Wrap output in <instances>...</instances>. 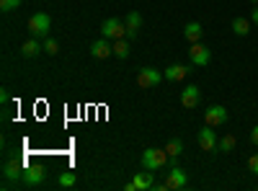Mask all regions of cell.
Here are the masks:
<instances>
[{
  "label": "cell",
  "mask_w": 258,
  "mask_h": 191,
  "mask_svg": "<svg viewBox=\"0 0 258 191\" xmlns=\"http://www.w3.org/2000/svg\"><path fill=\"white\" fill-rule=\"evenodd\" d=\"M165 163H168L165 147H163V150H158V147H147V150L140 155V165L145 168V171H160Z\"/></svg>",
  "instance_id": "cell-1"
},
{
  "label": "cell",
  "mask_w": 258,
  "mask_h": 191,
  "mask_svg": "<svg viewBox=\"0 0 258 191\" xmlns=\"http://www.w3.org/2000/svg\"><path fill=\"white\" fill-rule=\"evenodd\" d=\"M49 29H52V18L47 16V13H34L31 18H29V34L31 36H47L49 34Z\"/></svg>",
  "instance_id": "cell-2"
},
{
  "label": "cell",
  "mask_w": 258,
  "mask_h": 191,
  "mask_svg": "<svg viewBox=\"0 0 258 191\" xmlns=\"http://www.w3.org/2000/svg\"><path fill=\"white\" fill-rule=\"evenodd\" d=\"M163 78H165V75H163L160 70H155V68H142V70L137 73L140 88H158Z\"/></svg>",
  "instance_id": "cell-3"
},
{
  "label": "cell",
  "mask_w": 258,
  "mask_h": 191,
  "mask_svg": "<svg viewBox=\"0 0 258 191\" xmlns=\"http://www.w3.org/2000/svg\"><path fill=\"white\" fill-rule=\"evenodd\" d=\"M101 36H106V39H126V26L119 18H109V21H103V26H101Z\"/></svg>",
  "instance_id": "cell-4"
},
{
  "label": "cell",
  "mask_w": 258,
  "mask_h": 191,
  "mask_svg": "<svg viewBox=\"0 0 258 191\" xmlns=\"http://www.w3.org/2000/svg\"><path fill=\"white\" fill-rule=\"evenodd\" d=\"M188 59H191L194 68H207L209 59H212V52L197 41V44H191V49H188Z\"/></svg>",
  "instance_id": "cell-5"
},
{
  "label": "cell",
  "mask_w": 258,
  "mask_h": 191,
  "mask_svg": "<svg viewBox=\"0 0 258 191\" xmlns=\"http://www.w3.org/2000/svg\"><path fill=\"white\" fill-rule=\"evenodd\" d=\"M217 132H214V126L204 124L202 130H199V145H202V150L204 153H212V150H217Z\"/></svg>",
  "instance_id": "cell-6"
},
{
  "label": "cell",
  "mask_w": 258,
  "mask_h": 191,
  "mask_svg": "<svg viewBox=\"0 0 258 191\" xmlns=\"http://www.w3.org/2000/svg\"><path fill=\"white\" fill-rule=\"evenodd\" d=\"M227 121V109L225 106H207V111H204V124H209V126H220V124H225Z\"/></svg>",
  "instance_id": "cell-7"
},
{
  "label": "cell",
  "mask_w": 258,
  "mask_h": 191,
  "mask_svg": "<svg viewBox=\"0 0 258 191\" xmlns=\"http://www.w3.org/2000/svg\"><path fill=\"white\" fill-rule=\"evenodd\" d=\"M199 101H202V88L199 86H186L181 91V106L183 109H197Z\"/></svg>",
  "instance_id": "cell-8"
},
{
  "label": "cell",
  "mask_w": 258,
  "mask_h": 191,
  "mask_svg": "<svg viewBox=\"0 0 258 191\" xmlns=\"http://www.w3.org/2000/svg\"><path fill=\"white\" fill-rule=\"evenodd\" d=\"M91 54H93L96 59H106V57H111V54H114V44H111V39H106V36L96 39L93 44H91Z\"/></svg>",
  "instance_id": "cell-9"
},
{
  "label": "cell",
  "mask_w": 258,
  "mask_h": 191,
  "mask_svg": "<svg viewBox=\"0 0 258 191\" xmlns=\"http://www.w3.org/2000/svg\"><path fill=\"white\" fill-rule=\"evenodd\" d=\"M44 178H47L44 168H41V165H31V168H26V171H24V178H21V181H24L26 186H36V183H41Z\"/></svg>",
  "instance_id": "cell-10"
},
{
  "label": "cell",
  "mask_w": 258,
  "mask_h": 191,
  "mask_svg": "<svg viewBox=\"0 0 258 191\" xmlns=\"http://www.w3.org/2000/svg\"><path fill=\"white\" fill-rule=\"evenodd\" d=\"M124 26H126V39H137V34H140V26H142V16H140L137 11H132V13L126 16Z\"/></svg>",
  "instance_id": "cell-11"
},
{
  "label": "cell",
  "mask_w": 258,
  "mask_h": 191,
  "mask_svg": "<svg viewBox=\"0 0 258 191\" xmlns=\"http://www.w3.org/2000/svg\"><path fill=\"white\" fill-rule=\"evenodd\" d=\"M3 176H6L8 183L11 181H21V178H24V165H21L18 160H8L6 168H3Z\"/></svg>",
  "instance_id": "cell-12"
},
{
  "label": "cell",
  "mask_w": 258,
  "mask_h": 191,
  "mask_svg": "<svg viewBox=\"0 0 258 191\" xmlns=\"http://www.w3.org/2000/svg\"><path fill=\"white\" fill-rule=\"evenodd\" d=\"M186 171L183 168H170V173H168V178H165V183H168V188H183L186 186Z\"/></svg>",
  "instance_id": "cell-13"
},
{
  "label": "cell",
  "mask_w": 258,
  "mask_h": 191,
  "mask_svg": "<svg viewBox=\"0 0 258 191\" xmlns=\"http://www.w3.org/2000/svg\"><path fill=\"white\" fill-rule=\"evenodd\" d=\"M202 34H204V29H202L199 21H191V24H186V26H183V39H186V41H191V44H197V41L202 39Z\"/></svg>",
  "instance_id": "cell-14"
},
{
  "label": "cell",
  "mask_w": 258,
  "mask_h": 191,
  "mask_svg": "<svg viewBox=\"0 0 258 191\" xmlns=\"http://www.w3.org/2000/svg\"><path fill=\"white\" fill-rule=\"evenodd\" d=\"M163 75H165V80L178 83V80H183V78L188 75V68H183V65H168V68L163 70Z\"/></svg>",
  "instance_id": "cell-15"
},
{
  "label": "cell",
  "mask_w": 258,
  "mask_h": 191,
  "mask_svg": "<svg viewBox=\"0 0 258 191\" xmlns=\"http://www.w3.org/2000/svg\"><path fill=\"white\" fill-rule=\"evenodd\" d=\"M39 52H44V44H39L36 36H31L29 41H24V44H21V54H24V57H36Z\"/></svg>",
  "instance_id": "cell-16"
},
{
  "label": "cell",
  "mask_w": 258,
  "mask_h": 191,
  "mask_svg": "<svg viewBox=\"0 0 258 191\" xmlns=\"http://www.w3.org/2000/svg\"><path fill=\"white\" fill-rule=\"evenodd\" d=\"M250 24H253V21H248V18H243V16L232 18V34H235V36H248Z\"/></svg>",
  "instance_id": "cell-17"
},
{
  "label": "cell",
  "mask_w": 258,
  "mask_h": 191,
  "mask_svg": "<svg viewBox=\"0 0 258 191\" xmlns=\"http://www.w3.org/2000/svg\"><path fill=\"white\" fill-rule=\"evenodd\" d=\"M135 186H137V191H147V188H153L155 186V178H153V173H137L135 176Z\"/></svg>",
  "instance_id": "cell-18"
},
{
  "label": "cell",
  "mask_w": 258,
  "mask_h": 191,
  "mask_svg": "<svg viewBox=\"0 0 258 191\" xmlns=\"http://www.w3.org/2000/svg\"><path fill=\"white\" fill-rule=\"evenodd\" d=\"M129 52H132V47H129V39H114V54L119 59H126Z\"/></svg>",
  "instance_id": "cell-19"
},
{
  "label": "cell",
  "mask_w": 258,
  "mask_h": 191,
  "mask_svg": "<svg viewBox=\"0 0 258 191\" xmlns=\"http://www.w3.org/2000/svg\"><path fill=\"white\" fill-rule=\"evenodd\" d=\"M165 153H168V158H178V155L183 153V142H181L178 137H173V140L165 145Z\"/></svg>",
  "instance_id": "cell-20"
},
{
  "label": "cell",
  "mask_w": 258,
  "mask_h": 191,
  "mask_svg": "<svg viewBox=\"0 0 258 191\" xmlns=\"http://www.w3.org/2000/svg\"><path fill=\"white\" fill-rule=\"evenodd\" d=\"M235 145H238V140H235L232 135H225V137L217 142V150H220V153H232Z\"/></svg>",
  "instance_id": "cell-21"
},
{
  "label": "cell",
  "mask_w": 258,
  "mask_h": 191,
  "mask_svg": "<svg viewBox=\"0 0 258 191\" xmlns=\"http://www.w3.org/2000/svg\"><path fill=\"white\" fill-rule=\"evenodd\" d=\"M75 181H78V176H75L73 171H64V173L59 176V186H62V188H70Z\"/></svg>",
  "instance_id": "cell-22"
},
{
  "label": "cell",
  "mask_w": 258,
  "mask_h": 191,
  "mask_svg": "<svg viewBox=\"0 0 258 191\" xmlns=\"http://www.w3.org/2000/svg\"><path fill=\"white\" fill-rule=\"evenodd\" d=\"M18 6H21V0H0V11L3 13H8V11H13Z\"/></svg>",
  "instance_id": "cell-23"
},
{
  "label": "cell",
  "mask_w": 258,
  "mask_h": 191,
  "mask_svg": "<svg viewBox=\"0 0 258 191\" xmlns=\"http://www.w3.org/2000/svg\"><path fill=\"white\" fill-rule=\"evenodd\" d=\"M44 52H47V54H57V52H59L57 39H47V41H44Z\"/></svg>",
  "instance_id": "cell-24"
},
{
  "label": "cell",
  "mask_w": 258,
  "mask_h": 191,
  "mask_svg": "<svg viewBox=\"0 0 258 191\" xmlns=\"http://www.w3.org/2000/svg\"><path fill=\"white\" fill-rule=\"evenodd\" d=\"M248 168H250V173H253V176H258V153H255V155H250Z\"/></svg>",
  "instance_id": "cell-25"
},
{
  "label": "cell",
  "mask_w": 258,
  "mask_h": 191,
  "mask_svg": "<svg viewBox=\"0 0 258 191\" xmlns=\"http://www.w3.org/2000/svg\"><path fill=\"white\" fill-rule=\"evenodd\" d=\"M250 142L258 145V126H253V130H250Z\"/></svg>",
  "instance_id": "cell-26"
},
{
  "label": "cell",
  "mask_w": 258,
  "mask_h": 191,
  "mask_svg": "<svg viewBox=\"0 0 258 191\" xmlns=\"http://www.w3.org/2000/svg\"><path fill=\"white\" fill-rule=\"evenodd\" d=\"M250 21H253V24H255V26H258V6H255V8H253V13H250Z\"/></svg>",
  "instance_id": "cell-27"
},
{
  "label": "cell",
  "mask_w": 258,
  "mask_h": 191,
  "mask_svg": "<svg viewBox=\"0 0 258 191\" xmlns=\"http://www.w3.org/2000/svg\"><path fill=\"white\" fill-rule=\"evenodd\" d=\"M8 98H11V96H8V91L3 88V91H0V101H3V103H8Z\"/></svg>",
  "instance_id": "cell-28"
},
{
  "label": "cell",
  "mask_w": 258,
  "mask_h": 191,
  "mask_svg": "<svg viewBox=\"0 0 258 191\" xmlns=\"http://www.w3.org/2000/svg\"><path fill=\"white\" fill-rule=\"evenodd\" d=\"M250 6H258V0H250Z\"/></svg>",
  "instance_id": "cell-29"
}]
</instances>
